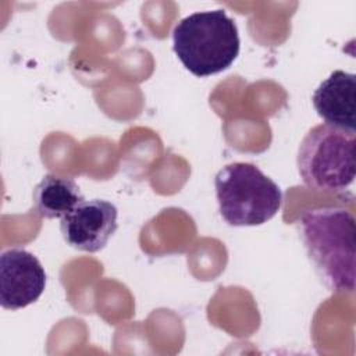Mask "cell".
<instances>
[{
    "label": "cell",
    "mask_w": 356,
    "mask_h": 356,
    "mask_svg": "<svg viewBox=\"0 0 356 356\" xmlns=\"http://www.w3.org/2000/svg\"><path fill=\"white\" fill-rule=\"evenodd\" d=\"M298 231L307 257L323 284L331 291L355 289L356 227L350 211L337 206L306 210Z\"/></svg>",
    "instance_id": "obj_1"
},
{
    "label": "cell",
    "mask_w": 356,
    "mask_h": 356,
    "mask_svg": "<svg viewBox=\"0 0 356 356\" xmlns=\"http://www.w3.org/2000/svg\"><path fill=\"white\" fill-rule=\"evenodd\" d=\"M172 49L182 65L193 75L218 74L239 54L236 24L222 10L193 13L175 25Z\"/></svg>",
    "instance_id": "obj_2"
},
{
    "label": "cell",
    "mask_w": 356,
    "mask_h": 356,
    "mask_svg": "<svg viewBox=\"0 0 356 356\" xmlns=\"http://www.w3.org/2000/svg\"><path fill=\"white\" fill-rule=\"evenodd\" d=\"M296 164L307 188L325 193L345 191L355 181L356 131L328 124L313 127L300 142Z\"/></svg>",
    "instance_id": "obj_3"
},
{
    "label": "cell",
    "mask_w": 356,
    "mask_h": 356,
    "mask_svg": "<svg viewBox=\"0 0 356 356\" xmlns=\"http://www.w3.org/2000/svg\"><path fill=\"white\" fill-rule=\"evenodd\" d=\"M214 186L220 214L234 227L264 224L282 206L280 186L250 163L224 165L216 174Z\"/></svg>",
    "instance_id": "obj_4"
},
{
    "label": "cell",
    "mask_w": 356,
    "mask_h": 356,
    "mask_svg": "<svg viewBox=\"0 0 356 356\" xmlns=\"http://www.w3.org/2000/svg\"><path fill=\"white\" fill-rule=\"evenodd\" d=\"M46 286V273L31 252L21 248L0 254V303L3 309L18 310L36 302Z\"/></svg>",
    "instance_id": "obj_5"
},
{
    "label": "cell",
    "mask_w": 356,
    "mask_h": 356,
    "mask_svg": "<svg viewBox=\"0 0 356 356\" xmlns=\"http://www.w3.org/2000/svg\"><path fill=\"white\" fill-rule=\"evenodd\" d=\"M117 216V207L108 200H83L61 218L60 231L74 249L95 253L103 249L115 232Z\"/></svg>",
    "instance_id": "obj_6"
},
{
    "label": "cell",
    "mask_w": 356,
    "mask_h": 356,
    "mask_svg": "<svg viewBox=\"0 0 356 356\" xmlns=\"http://www.w3.org/2000/svg\"><path fill=\"white\" fill-rule=\"evenodd\" d=\"M313 107L325 124L355 131V103H356V76L355 74L337 70L330 74L314 90Z\"/></svg>",
    "instance_id": "obj_7"
},
{
    "label": "cell",
    "mask_w": 356,
    "mask_h": 356,
    "mask_svg": "<svg viewBox=\"0 0 356 356\" xmlns=\"http://www.w3.org/2000/svg\"><path fill=\"white\" fill-rule=\"evenodd\" d=\"M33 207L43 218H63L85 200L79 186L71 178L47 174L35 186Z\"/></svg>",
    "instance_id": "obj_8"
}]
</instances>
